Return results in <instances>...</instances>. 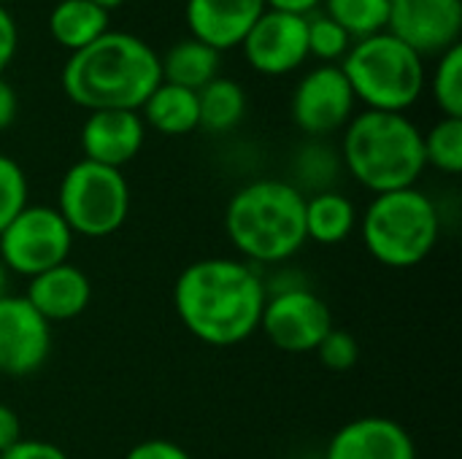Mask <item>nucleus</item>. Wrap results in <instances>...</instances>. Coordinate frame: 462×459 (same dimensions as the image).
Listing matches in <instances>:
<instances>
[{
  "instance_id": "nucleus-33",
  "label": "nucleus",
  "mask_w": 462,
  "mask_h": 459,
  "mask_svg": "<svg viewBox=\"0 0 462 459\" xmlns=\"http://www.w3.org/2000/svg\"><path fill=\"white\" fill-rule=\"evenodd\" d=\"M16 111H19V100H16V92L14 87L0 76V133L8 130L16 119Z\"/></svg>"
},
{
  "instance_id": "nucleus-10",
  "label": "nucleus",
  "mask_w": 462,
  "mask_h": 459,
  "mask_svg": "<svg viewBox=\"0 0 462 459\" xmlns=\"http://www.w3.org/2000/svg\"><path fill=\"white\" fill-rule=\"evenodd\" d=\"M355 103L357 97L341 65L322 62L295 84L290 111L298 130L311 138H325L349 124V119L355 116Z\"/></svg>"
},
{
  "instance_id": "nucleus-27",
  "label": "nucleus",
  "mask_w": 462,
  "mask_h": 459,
  "mask_svg": "<svg viewBox=\"0 0 462 459\" xmlns=\"http://www.w3.org/2000/svg\"><path fill=\"white\" fill-rule=\"evenodd\" d=\"M27 176L22 170V165L16 160H11L8 154H0V233L16 219V214L22 208H27Z\"/></svg>"
},
{
  "instance_id": "nucleus-31",
  "label": "nucleus",
  "mask_w": 462,
  "mask_h": 459,
  "mask_svg": "<svg viewBox=\"0 0 462 459\" xmlns=\"http://www.w3.org/2000/svg\"><path fill=\"white\" fill-rule=\"evenodd\" d=\"M16 43H19V30L14 16L8 14L5 5H0V76L3 70L11 65L14 54H16Z\"/></svg>"
},
{
  "instance_id": "nucleus-16",
  "label": "nucleus",
  "mask_w": 462,
  "mask_h": 459,
  "mask_svg": "<svg viewBox=\"0 0 462 459\" xmlns=\"http://www.w3.org/2000/svg\"><path fill=\"white\" fill-rule=\"evenodd\" d=\"M263 11L265 0H187L184 5L192 38L217 51L241 46Z\"/></svg>"
},
{
  "instance_id": "nucleus-20",
  "label": "nucleus",
  "mask_w": 462,
  "mask_h": 459,
  "mask_svg": "<svg viewBox=\"0 0 462 459\" xmlns=\"http://www.w3.org/2000/svg\"><path fill=\"white\" fill-rule=\"evenodd\" d=\"M108 30V8L95 0H60L49 14L51 38L70 49V54L95 43Z\"/></svg>"
},
{
  "instance_id": "nucleus-4",
  "label": "nucleus",
  "mask_w": 462,
  "mask_h": 459,
  "mask_svg": "<svg viewBox=\"0 0 462 459\" xmlns=\"http://www.w3.org/2000/svg\"><path fill=\"white\" fill-rule=\"evenodd\" d=\"M346 170L374 195L417 187L425 173L422 130L395 111H363L349 119L341 141Z\"/></svg>"
},
{
  "instance_id": "nucleus-11",
  "label": "nucleus",
  "mask_w": 462,
  "mask_h": 459,
  "mask_svg": "<svg viewBox=\"0 0 462 459\" xmlns=\"http://www.w3.org/2000/svg\"><path fill=\"white\" fill-rule=\"evenodd\" d=\"M387 32L422 60L460 43L462 0H390Z\"/></svg>"
},
{
  "instance_id": "nucleus-18",
  "label": "nucleus",
  "mask_w": 462,
  "mask_h": 459,
  "mask_svg": "<svg viewBox=\"0 0 462 459\" xmlns=\"http://www.w3.org/2000/svg\"><path fill=\"white\" fill-rule=\"evenodd\" d=\"M360 216L355 203L333 189H319L311 197H306V211H303V225H306V241H314L319 246H336L344 243Z\"/></svg>"
},
{
  "instance_id": "nucleus-5",
  "label": "nucleus",
  "mask_w": 462,
  "mask_h": 459,
  "mask_svg": "<svg viewBox=\"0 0 462 459\" xmlns=\"http://www.w3.org/2000/svg\"><path fill=\"white\" fill-rule=\"evenodd\" d=\"M357 225L368 254L395 271L425 262L441 235L439 208L417 187L374 195Z\"/></svg>"
},
{
  "instance_id": "nucleus-3",
  "label": "nucleus",
  "mask_w": 462,
  "mask_h": 459,
  "mask_svg": "<svg viewBox=\"0 0 462 459\" xmlns=\"http://www.w3.org/2000/svg\"><path fill=\"white\" fill-rule=\"evenodd\" d=\"M306 195L282 179H257L241 187L225 208L230 243L252 262H284L306 243Z\"/></svg>"
},
{
  "instance_id": "nucleus-25",
  "label": "nucleus",
  "mask_w": 462,
  "mask_h": 459,
  "mask_svg": "<svg viewBox=\"0 0 462 459\" xmlns=\"http://www.w3.org/2000/svg\"><path fill=\"white\" fill-rule=\"evenodd\" d=\"M430 92L444 116L462 119V43L439 57V65L430 76Z\"/></svg>"
},
{
  "instance_id": "nucleus-30",
  "label": "nucleus",
  "mask_w": 462,
  "mask_h": 459,
  "mask_svg": "<svg viewBox=\"0 0 462 459\" xmlns=\"http://www.w3.org/2000/svg\"><path fill=\"white\" fill-rule=\"evenodd\" d=\"M0 459H70L60 446L38 438H19L11 449L0 452Z\"/></svg>"
},
{
  "instance_id": "nucleus-8",
  "label": "nucleus",
  "mask_w": 462,
  "mask_h": 459,
  "mask_svg": "<svg viewBox=\"0 0 462 459\" xmlns=\"http://www.w3.org/2000/svg\"><path fill=\"white\" fill-rule=\"evenodd\" d=\"M73 233L51 206H27L0 233V262L8 273L38 276L49 268L68 262L73 249Z\"/></svg>"
},
{
  "instance_id": "nucleus-23",
  "label": "nucleus",
  "mask_w": 462,
  "mask_h": 459,
  "mask_svg": "<svg viewBox=\"0 0 462 459\" xmlns=\"http://www.w3.org/2000/svg\"><path fill=\"white\" fill-rule=\"evenodd\" d=\"M325 14L336 19L352 41L387 30L390 0H322Z\"/></svg>"
},
{
  "instance_id": "nucleus-14",
  "label": "nucleus",
  "mask_w": 462,
  "mask_h": 459,
  "mask_svg": "<svg viewBox=\"0 0 462 459\" xmlns=\"http://www.w3.org/2000/svg\"><path fill=\"white\" fill-rule=\"evenodd\" d=\"M325 459H417V446L403 425L368 414L336 430Z\"/></svg>"
},
{
  "instance_id": "nucleus-32",
  "label": "nucleus",
  "mask_w": 462,
  "mask_h": 459,
  "mask_svg": "<svg viewBox=\"0 0 462 459\" xmlns=\"http://www.w3.org/2000/svg\"><path fill=\"white\" fill-rule=\"evenodd\" d=\"M22 438V422L16 411L5 403H0V452L11 449Z\"/></svg>"
},
{
  "instance_id": "nucleus-6",
  "label": "nucleus",
  "mask_w": 462,
  "mask_h": 459,
  "mask_svg": "<svg viewBox=\"0 0 462 459\" xmlns=\"http://www.w3.org/2000/svg\"><path fill=\"white\" fill-rule=\"evenodd\" d=\"M341 70L355 97L371 111L403 114L422 97L428 84L425 60L387 30L352 41Z\"/></svg>"
},
{
  "instance_id": "nucleus-19",
  "label": "nucleus",
  "mask_w": 462,
  "mask_h": 459,
  "mask_svg": "<svg viewBox=\"0 0 462 459\" xmlns=\"http://www.w3.org/2000/svg\"><path fill=\"white\" fill-rule=\"evenodd\" d=\"M138 114L143 124L154 127L162 135H187L200 127L198 92L168 81L157 84V89L146 97Z\"/></svg>"
},
{
  "instance_id": "nucleus-12",
  "label": "nucleus",
  "mask_w": 462,
  "mask_h": 459,
  "mask_svg": "<svg viewBox=\"0 0 462 459\" xmlns=\"http://www.w3.org/2000/svg\"><path fill=\"white\" fill-rule=\"evenodd\" d=\"M51 354V325L27 303L24 295L0 300V373L30 376Z\"/></svg>"
},
{
  "instance_id": "nucleus-21",
  "label": "nucleus",
  "mask_w": 462,
  "mask_h": 459,
  "mask_svg": "<svg viewBox=\"0 0 462 459\" xmlns=\"http://www.w3.org/2000/svg\"><path fill=\"white\" fill-rule=\"evenodd\" d=\"M222 51L211 49L203 41L195 38H184L179 43H173L162 57H160V70H162V81L168 84H179L184 89H203L211 78L219 76V57Z\"/></svg>"
},
{
  "instance_id": "nucleus-17",
  "label": "nucleus",
  "mask_w": 462,
  "mask_h": 459,
  "mask_svg": "<svg viewBox=\"0 0 462 459\" xmlns=\"http://www.w3.org/2000/svg\"><path fill=\"white\" fill-rule=\"evenodd\" d=\"M27 303L51 325L68 322L87 311L92 300V284L84 271L73 262H62L30 279L27 284Z\"/></svg>"
},
{
  "instance_id": "nucleus-7",
  "label": "nucleus",
  "mask_w": 462,
  "mask_h": 459,
  "mask_svg": "<svg viewBox=\"0 0 462 459\" xmlns=\"http://www.w3.org/2000/svg\"><path fill=\"white\" fill-rule=\"evenodd\" d=\"M57 211L73 235L106 238L116 233L130 214L127 179L119 168L79 160L60 181Z\"/></svg>"
},
{
  "instance_id": "nucleus-13",
  "label": "nucleus",
  "mask_w": 462,
  "mask_h": 459,
  "mask_svg": "<svg viewBox=\"0 0 462 459\" xmlns=\"http://www.w3.org/2000/svg\"><path fill=\"white\" fill-rule=\"evenodd\" d=\"M246 62L265 76H284L309 60L306 16L265 8L244 38Z\"/></svg>"
},
{
  "instance_id": "nucleus-1",
  "label": "nucleus",
  "mask_w": 462,
  "mask_h": 459,
  "mask_svg": "<svg viewBox=\"0 0 462 459\" xmlns=\"http://www.w3.org/2000/svg\"><path fill=\"white\" fill-rule=\"evenodd\" d=\"M268 284L254 265L227 257L189 262L173 284L181 325L208 346H236L260 330Z\"/></svg>"
},
{
  "instance_id": "nucleus-36",
  "label": "nucleus",
  "mask_w": 462,
  "mask_h": 459,
  "mask_svg": "<svg viewBox=\"0 0 462 459\" xmlns=\"http://www.w3.org/2000/svg\"><path fill=\"white\" fill-rule=\"evenodd\" d=\"M95 3H97V5H103V8H108V11H111V8H116V5H122V3H125V0H95Z\"/></svg>"
},
{
  "instance_id": "nucleus-29",
  "label": "nucleus",
  "mask_w": 462,
  "mask_h": 459,
  "mask_svg": "<svg viewBox=\"0 0 462 459\" xmlns=\"http://www.w3.org/2000/svg\"><path fill=\"white\" fill-rule=\"evenodd\" d=\"M125 459H192L189 452L168 438H146L141 444H135Z\"/></svg>"
},
{
  "instance_id": "nucleus-26",
  "label": "nucleus",
  "mask_w": 462,
  "mask_h": 459,
  "mask_svg": "<svg viewBox=\"0 0 462 459\" xmlns=\"http://www.w3.org/2000/svg\"><path fill=\"white\" fill-rule=\"evenodd\" d=\"M306 30H309V57L314 54L319 62L344 60V54L352 46V35L319 8L306 14Z\"/></svg>"
},
{
  "instance_id": "nucleus-28",
  "label": "nucleus",
  "mask_w": 462,
  "mask_h": 459,
  "mask_svg": "<svg viewBox=\"0 0 462 459\" xmlns=\"http://www.w3.org/2000/svg\"><path fill=\"white\" fill-rule=\"evenodd\" d=\"M317 357H319V363L328 368V371H333V373H346V371H352L355 365H357V360H360V344H357V338L352 335V333H346V330H330L325 338H322V344L317 346Z\"/></svg>"
},
{
  "instance_id": "nucleus-22",
  "label": "nucleus",
  "mask_w": 462,
  "mask_h": 459,
  "mask_svg": "<svg viewBox=\"0 0 462 459\" xmlns=\"http://www.w3.org/2000/svg\"><path fill=\"white\" fill-rule=\"evenodd\" d=\"M200 127L208 133H227L238 127L246 114V92L238 81L217 76L203 89H198Z\"/></svg>"
},
{
  "instance_id": "nucleus-2",
  "label": "nucleus",
  "mask_w": 462,
  "mask_h": 459,
  "mask_svg": "<svg viewBox=\"0 0 462 459\" xmlns=\"http://www.w3.org/2000/svg\"><path fill=\"white\" fill-rule=\"evenodd\" d=\"M162 81L160 54L133 32L108 30L62 65V92L87 111H141Z\"/></svg>"
},
{
  "instance_id": "nucleus-15",
  "label": "nucleus",
  "mask_w": 462,
  "mask_h": 459,
  "mask_svg": "<svg viewBox=\"0 0 462 459\" xmlns=\"http://www.w3.org/2000/svg\"><path fill=\"white\" fill-rule=\"evenodd\" d=\"M146 124L138 111H89L81 127L84 160L119 168L138 157Z\"/></svg>"
},
{
  "instance_id": "nucleus-35",
  "label": "nucleus",
  "mask_w": 462,
  "mask_h": 459,
  "mask_svg": "<svg viewBox=\"0 0 462 459\" xmlns=\"http://www.w3.org/2000/svg\"><path fill=\"white\" fill-rule=\"evenodd\" d=\"M8 295V268L0 262V300Z\"/></svg>"
},
{
  "instance_id": "nucleus-24",
  "label": "nucleus",
  "mask_w": 462,
  "mask_h": 459,
  "mask_svg": "<svg viewBox=\"0 0 462 459\" xmlns=\"http://www.w3.org/2000/svg\"><path fill=\"white\" fill-rule=\"evenodd\" d=\"M425 165L457 176L462 170V119L441 116L428 133H422Z\"/></svg>"
},
{
  "instance_id": "nucleus-37",
  "label": "nucleus",
  "mask_w": 462,
  "mask_h": 459,
  "mask_svg": "<svg viewBox=\"0 0 462 459\" xmlns=\"http://www.w3.org/2000/svg\"><path fill=\"white\" fill-rule=\"evenodd\" d=\"M5 3H11V0H0V5H5Z\"/></svg>"
},
{
  "instance_id": "nucleus-34",
  "label": "nucleus",
  "mask_w": 462,
  "mask_h": 459,
  "mask_svg": "<svg viewBox=\"0 0 462 459\" xmlns=\"http://www.w3.org/2000/svg\"><path fill=\"white\" fill-rule=\"evenodd\" d=\"M322 0H265V8H273V11H287V14H311L319 8Z\"/></svg>"
},
{
  "instance_id": "nucleus-9",
  "label": "nucleus",
  "mask_w": 462,
  "mask_h": 459,
  "mask_svg": "<svg viewBox=\"0 0 462 459\" xmlns=\"http://www.w3.org/2000/svg\"><path fill=\"white\" fill-rule=\"evenodd\" d=\"M260 330L279 352L311 354L333 330V314L317 292L303 284H292L268 292L260 317Z\"/></svg>"
}]
</instances>
